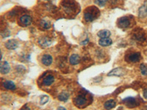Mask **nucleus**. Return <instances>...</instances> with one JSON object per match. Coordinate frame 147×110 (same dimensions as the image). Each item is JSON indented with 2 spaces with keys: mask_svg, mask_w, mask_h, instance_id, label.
Here are the masks:
<instances>
[{
  "mask_svg": "<svg viewBox=\"0 0 147 110\" xmlns=\"http://www.w3.org/2000/svg\"><path fill=\"white\" fill-rule=\"evenodd\" d=\"M99 15V10L95 7H88L84 13V18L88 22L94 21Z\"/></svg>",
  "mask_w": 147,
  "mask_h": 110,
  "instance_id": "obj_1",
  "label": "nucleus"
},
{
  "mask_svg": "<svg viewBox=\"0 0 147 110\" xmlns=\"http://www.w3.org/2000/svg\"><path fill=\"white\" fill-rule=\"evenodd\" d=\"M62 6L65 13L67 14L74 13L77 10L75 2L72 0H64L63 1Z\"/></svg>",
  "mask_w": 147,
  "mask_h": 110,
  "instance_id": "obj_2",
  "label": "nucleus"
},
{
  "mask_svg": "<svg viewBox=\"0 0 147 110\" xmlns=\"http://www.w3.org/2000/svg\"><path fill=\"white\" fill-rule=\"evenodd\" d=\"M88 103V100L86 97L82 95H80L77 96L74 99V103L77 107H85Z\"/></svg>",
  "mask_w": 147,
  "mask_h": 110,
  "instance_id": "obj_3",
  "label": "nucleus"
},
{
  "mask_svg": "<svg viewBox=\"0 0 147 110\" xmlns=\"http://www.w3.org/2000/svg\"><path fill=\"white\" fill-rule=\"evenodd\" d=\"M126 59H127V62L135 63V62H138L140 61L141 59V54L140 52H132L129 55H127Z\"/></svg>",
  "mask_w": 147,
  "mask_h": 110,
  "instance_id": "obj_4",
  "label": "nucleus"
},
{
  "mask_svg": "<svg viewBox=\"0 0 147 110\" xmlns=\"http://www.w3.org/2000/svg\"><path fill=\"white\" fill-rule=\"evenodd\" d=\"M11 67L7 61L0 62V73L2 75H7L10 72Z\"/></svg>",
  "mask_w": 147,
  "mask_h": 110,
  "instance_id": "obj_5",
  "label": "nucleus"
},
{
  "mask_svg": "<svg viewBox=\"0 0 147 110\" xmlns=\"http://www.w3.org/2000/svg\"><path fill=\"white\" fill-rule=\"evenodd\" d=\"M123 103L125 104L126 107L131 109L135 108V107H136L138 105V101L136 100L135 98H132V97H128V98H126L125 99L123 100Z\"/></svg>",
  "mask_w": 147,
  "mask_h": 110,
  "instance_id": "obj_6",
  "label": "nucleus"
},
{
  "mask_svg": "<svg viewBox=\"0 0 147 110\" xmlns=\"http://www.w3.org/2000/svg\"><path fill=\"white\" fill-rule=\"evenodd\" d=\"M18 23L22 27H28L32 23V18L28 15H23L18 20Z\"/></svg>",
  "mask_w": 147,
  "mask_h": 110,
  "instance_id": "obj_7",
  "label": "nucleus"
},
{
  "mask_svg": "<svg viewBox=\"0 0 147 110\" xmlns=\"http://www.w3.org/2000/svg\"><path fill=\"white\" fill-rule=\"evenodd\" d=\"M5 46L8 50H15L18 48V43L15 39H10V40H7V42H5Z\"/></svg>",
  "mask_w": 147,
  "mask_h": 110,
  "instance_id": "obj_8",
  "label": "nucleus"
},
{
  "mask_svg": "<svg viewBox=\"0 0 147 110\" xmlns=\"http://www.w3.org/2000/svg\"><path fill=\"white\" fill-rule=\"evenodd\" d=\"M118 25L120 28H127L130 25V20L127 17H121L119 19Z\"/></svg>",
  "mask_w": 147,
  "mask_h": 110,
  "instance_id": "obj_9",
  "label": "nucleus"
},
{
  "mask_svg": "<svg viewBox=\"0 0 147 110\" xmlns=\"http://www.w3.org/2000/svg\"><path fill=\"white\" fill-rule=\"evenodd\" d=\"M2 87H4V89L7 90H11V91H13L16 89V85L14 83L13 81L10 80H5L2 82Z\"/></svg>",
  "mask_w": 147,
  "mask_h": 110,
  "instance_id": "obj_10",
  "label": "nucleus"
},
{
  "mask_svg": "<svg viewBox=\"0 0 147 110\" xmlns=\"http://www.w3.org/2000/svg\"><path fill=\"white\" fill-rule=\"evenodd\" d=\"M125 74V70L122 68H114L113 70H112L110 73L107 74L109 76H121L124 75Z\"/></svg>",
  "mask_w": 147,
  "mask_h": 110,
  "instance_id": "obj_11",
  "label": "nucleus"
},
{
  "mask_svg": "<svg viewBox=\"0 0 147 110\" xmlns=\"http://www.w3.org/2000/svg\"><path fill=\"white\" fill-rule=\"evenodd\" d=\"M55 78L53 75H52V74H48L43 79V85L44 86H47V87L48 86H51L55 82Z\"/></svg>",
  "mask_w": 147,
  "mask_h": 110,
  "instance_id": "obj_12",
  "label": "nucleus"
},
{
  "mask_svg": "<svg viewBox=\"0 0 147 110\" xmlns=\"http://www.w3.org/2000/svg\"><path fill=\"white\" fill-rule=\"evenodd\" d=\"M53 62V58L50 54H44L41 58L42 64L45 66H49Z\"/></svg>",
  "mask_w": 147,
  "mask_h": 110,
  "instance_id": "obj_13",
  "label": "nucleus"
},
{
  "mask_svg": "<svg viewBox=\"0 0 147 110\" xmlns=\"http://www.w3.org/2000/svg\"><path fill=\"white\" fill-rule=\"evenodd\" d=\"M80 57L78 54H72L69 58V62L71 65H76L80 63Z\"/></svg>",
  "mask_w": 147,
  "mask_h": 110,
  "instance_id": "obj_14",
  "label": "nucleus"
},
{
  "mask_svg": "<svg viewBox=\"0 0 147 110\" xmlns=\"http://www.w3.org/2000/svg\"><path fill=\"white\" fill-rule=\"evenodd\" d=\"M38 43L41 46L48 47L51 45L52 41H51L50 39L47 38V37H44V38H41L38 40Z\"/></svg>",
  "mask_w": 147,
  "mask_h": 110,
  "instance_id": "obj_15",
  "label": "nucleus"
},
{
  "mask_svg": "<svg viewBox=\"0 0 147 110\" xmlns=\"http://www.w3.org/2000/svg\"><path fill=\"white\" fill-rule=\"evenodd\" d=\"M134 39L137 41L143 42L145 40V35L142 31H138L134 34Z\"/></svg>",
  "mask_w": 147,
  "mask_h": 110,
  "instance_id": "obj_16",
  "label": "nucleus"
},
{
  "mask_svg": "<svg viewBox=\"0 0 147 110\" xmlns=\"http://www.w3.org/2000/svg\"><path fill=\"white\" fill-rule=\"evenodd\" d=\"M115 106H116V102H115V101L113 100V99H110V100L107 101L105 103V104H104L105 108L107 110H110L111 109L114 108Z\"/></svg>",
  "mask_w": 147,
  "mask_h": 110,
  "instance_id": "obj_17",
  "label": "nucleus"
},
{
  "mask_svg": "<svg viewBox=\"0 0 147 110\" xmlns=\"http://www.w3.org/2000/svg\"><path fill=\"white\" fill-rule=\"evenodd\" d=\"M138 15L140 18H145L147 16V5H144L139 8Z\"/></svg>",
  "mask_w": 147,
  "mask_h": 110,
  "instance_id": "obj_18",
  "label": "nucleus"
},
{
  "mask_svg": "<svg viewBox=\"0 0 147 110\" xmlns=\"http://www.w3.org/2000/svg\"><path fill=\"white\" fill-rule=\"evenodd\" d=\"M112 40L109 38H101L99 41V45L102 46H108L112 44Z\"/></svg>",
  "mask_w": 147,
  "mask_h": 110,
  "instance_id": "obj_19",
  "label": "nucleus"
},
{
  "mask_svg": "<svg viewBox=\"0 0 147 110\" xmlns=\"http://www.w3.org/2000/svg\"><path fill=\"white\" fill-rule=\"evenodd\" d=\"M7 30V23L2 17H0V32L3 33Z\"/></svg>",
  "mask_w": 147,
  "mask_h": 110,
  "instance_id": "obj_20",
  "label": "nucleus"
},
{
  "mask_svg": "<svg viewBox=\"0 0 147 110\" xmlns=\"http://www.w3.org/2000/svg\"><path fill=\"white\" fill-rule=\"evenodd\" d=\"M98 36L101 38H109L110 35V32L109 30H101L98 32Z\"/></svg>",
  "mask_w": 147,
  "mask_h": 110,
  "instance_id": "obj_21",
  "label": "nucleus"
},
{
  "mask_svg": "<svg viewBox=\"0 0 147 110\" xmlns=\"http://www.w3.org/2000/svg\"><path fill=\"white\" fill-rule=\"evenodd\" d=\"M40 25L43 29L48 30V29H49L51 27V22L47 20V19H43L40 21Z\"/></svg>",
  "mask_w": 147,
  "mask_h": 110,
  "instance_id": "obj_22",
  "label": "nucleus"
},
{
  "mask_svg": "<svg viewBox=\"0 0 147 110\" xmlns=\"http://www.w3.org/2000/svg\"><path fill=\"white\" fill-rule=\"evenodd\" d=\"M69 99V94L67 92H63L58 95V100L60 101H66Z\"/></svg>",
  "mask_w": 147,
  "mask_h": 110,
  "instance_id": "obj_23",
  "label": "nucleus"
},
{
  "mask_svg": "<svg viewBox=\"0 0 147 110\" xmlns=\"http://www.w3.org/2000/svg\"><path fill=\"white\" fill-rule=\"evenodd\" d=\"M140 71L143 76H147V65L141 64L140 65Z\"/></svg>",
  "mask_w": 147,
  "mask_h": 110,
  "instance_id": "obj_24",
  "label": "nucleus"
},
{
  "mask_svg": "<svg viewBox=\"0 0 147 110\" xmlns=\"http://www.w3.org/2000/svg\"><path fill=\"white\" fill-rule=\"evenodd\" d=\"M94 1L96 5H99V6H104L109 0H94Z\"/></svg>",
  "mask_w": 147,
  "mask_h": 110,
  "instance_id": "obj_25",
  "label": "nucleus"
},
{
  "mask_svg": "<svg viewBox=\"0 0 147 110\" xmlns=\"http://www.w3.org/2000/svg\"><path fill=\"white\" fill-rule=\"evenodd\" d=\"M49 96H47V95L42 96L41 98H40V104H45V103H47V102L49 101Z\"/></svg>",
  "mask_w": 147,
  "mask_h": 110,
  "instance_id": "obj_26",
  "label": "nucleus"
},
{
  "mask_svg": "<svg viewBox=\"0 0 147 110\" xmlns=\"http://www.w3.org/2000/svg\"><path fill=\"white\" fill-rule=\"evenodd\" d=\"M20 110H31V109H30V107H29L28 106H27V104H26V105L23 106V107H22V109H21Z\"/></svg>",
  "mask_w": 147,
  "mask_h": 110,
  "instance_id": "obj_27",
  "label": "nucleus"
},
{
  "mask_svg": "<svg viewBox=\"0 0 147 110\" xmlns=\"http://www.w3.org/2000/svg\"><path fill=\"white\" fill-rule=\"evenodd\" d=\"M144 99H147V89L144 90Z\"/></svg>",
  "mask_w": 147,
  "mask_h": 110,
  "instance_id": "obj_28",
  "label": "nucleus"
},
{
  "mask_svg": "<svg viewBox=\"0 0 147 110\" xmlns=\"http://www.w3.org/2000/svg\"><path fill=\"white\" fill-rule=\"evenodd\" d=\"M57 110H66V109L65 108V107H60L57 108Z\"/></svg>",
  "mask_w": 147,
  "mask_h": 110,
  "instance_id": "obj_29",
  "label": "nucleus"
},
{
  "mask_svg": "<svg viewBox=\"0 0 147 110\" xmlns=\"http://www.w3.org/2000/svg\"><path fill=\"white\" fill-rule=\"evenodd\" d=\"M2 52H1V50H0V60H2Z\"/></svg>",
  "mask_w": 147,
  "mask_h": 110,
  "instance_id": "obj_30",
  "label": "nucleus"
}]
</instances>
